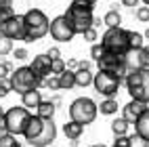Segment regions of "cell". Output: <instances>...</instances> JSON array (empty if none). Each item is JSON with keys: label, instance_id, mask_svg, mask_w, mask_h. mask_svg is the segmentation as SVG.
Segmentation results:
<instances>
[{"label": "cell", "instance_id": "obj_1", "mask_svg": "<svg viewBox=\"0 0 149 147\" xmlns=\"http://www.w3.org/2000/svg\"><path fill=\"white\" fill-rule=\"evenodd\" d=\"M23 137L32 147H48L57 139V126L53 122V118H40L36 114L29 118V124Z\"/></svg>", "mask_w": 149, "mask_h": 147}, {"label": "cell", "instance_id": "obj_2", "mask_svg": "<svg viewBox=\"0 0 149 147\" xmlns=\"http://www.w3.org/2000/svg\"><path fill=\"white\" fill-rule=\"evenodd\" d=\"M65 17L72 21L76 34H84L86 27L95 25V17H93V2L88 0H72V4L67 6Z\"/></svg>", "mask_w": 149, "mask_h": 147}, {"label": "cell", "instance_id": "obj_3", "mask_svg": "<svg viewBox=\"0 0 149 147\" xmlns=\"http://www.w3.org/2000/svg\"><path fill=\"white\" fill-rule=\"evenodd\" d=\"M124 82L130 99L149 103V67H139V70L128 72Z\"/></svg>", "mask_w": 149, "mask_h": 147}, {"label": "cell", "instance_id": "obj_4", "mask_svg": "<svg viewBox=\"0 0 149 147\" xmlns=\"http://www.w3.org/2000/svg\"><path fill=\"white\" fill-rule=\"evenodd\" d=\"M101 44L105 48V53L124 57L128 51H130V36H128V29H124L122 25L107 27V32L101 38Z\"/></svg>", "mask_w": 149, "mask_h": 147}, {"label": "cell", "instance_id": "obj_5", "mask_svg": "<svg viewBox=\"0 0 149 147\" xmlns=\"http://www.w3.org/2000/svg\"><path fill=\"white\" fill-rule=\"evenodd\" d=\"M8 82H11V91H15L17 95H23L32 88H40L44 80L40 76H36L29 65H25V67H17V72H11Z\"/></svg>", "mask_w": 149, "mask_h": 147}, {"label": "cell", "instance_id": "obj_6", "mask_svg": "<svg viewBox=\"0 0 149 147\" xmlns=\"http://www.w3.org/2000/svg\"><path fill=\"white\" fill-rule=\"evenodd\" d=\"M23 21H25V29H27V40L25 42H34V40L44 38L48 34V27H51L48 17L40 11V8H29V11L23 15Z\"/></svg>", "mask_w": 149, "mask_h": 147}, {"label": "cell", "instance_id": "obj_7", "mask_svg": "<svg viewBox=\"0 0 149 147\" xmlns=\"http://www.w3.org/2000/svg\"><path fill=\"white\" fill-rule=\"evenodd\" d=\"M99 114V105L88 99V97H78L76 101H72V105H69V118L80 124H93L95 118Z\"/></svg>", "mask_w": 149, "mask_h": 147}, {"label": "cell", "instance_id": "obj_8", "mask_svg": "<svg viewBox=\"0 0 149 147\" xmlns=\"http://www.w3.org/2000/svg\"><path fill=\"white\" fill-rule=\"evenodd\" d=\"M29 118H32V114H29L27 107H11L8 111H4V122H6L4 130L15 137L23 134L29 124Z\"/></svg>", "mask_w": 149, "mask_h": 147}, {"label": "cell", "instance_id": "obj_9", "mask_svg": "<svg viewBox=\"0 0 149 147\" xmlns=\"http://www.w3.org/2000/svg\"><path fill=\"white\" fill-rule=\"evenodd\" d=\"M122 80L124 78H120L118 74L99 70L93 78V86H95V91L99 95H103V97H116L118 91H120V86H122Z\"/></svg>", "mask_w": 149, "mask_h": 147}, {"label": "cell", "instance_id": "obj_10", "mask_svg": "<svg viewBox=\"0 0 149 147\" xmlns=\"http://www.w3.org/2000/svg\"><path fill=\"white\" fill-rule=\"evenodd\" d=\"M0 32L4 36H8L11 40H27V29H25V21L23 15H11L8 19H4L0 23Z\"/></svg>", "mask_w": 149, "mask_h": 147}, {"label": "cell", "instance_id": "obj_11", "mask_svg": "<svg viewBox=\"0 0 149 147\" xmlns=\"http://www.w3.org/2000/svg\"><path fill=\"white\" fill-rule=\"evenodd\" d=\"M48 32H51L53 40L57 42H69L72 38L76 36V29L72 25V21L65 17V15H59L51 21V27H48Z\"/></svg>", "mask_w": 149, "mask_h": 147}, {"label": "cell", "instance_id": "obj_12", "mask_svg": "<svg viewBox=\"0 0 149 147\" xmlns=\"http://www.w3.org/2000/svg\"><path fill=\"white\" fill-rule=\"evenodd\" d=\"M97 67L103 72H111L118 74L120 78H126L128 70H126V63H124V57L120 55H111V53H103V57L97 59Z\"/></svg>", "mask_w": 149, "mask_h": 147}, {"label": "cell", "instance_id": "obj_13", "mask_svg": "<svg viewBox=\"0 0 149 147\" xmlns=\"http://www.w3.org/2000/svg\"><path fill=\"white\" fill-rule=\"evenodd\" d=\"M124 63H126L128 72L139 70V67H149V46L130 48V51L124 55Z\"/></svg>", "mask_w": 149, "mask_h": 147}, {"label": "cell", "instance_id": "obj_14", "mask_svg": "<svg viewBox=\"0 0 149 147\" xmlns=\"http://www.w3.org/2000/svg\"><path fill=\"white\" fill-rule=\"evenodd\" d=\"M145 109H147V103L136 101V99H130V103H126V105L122 107V118H124L126 122L134 124V122H136V118L141 116Z\"/></svg>", "mask_w": 149, "mask_h": 147}, {"label": "cell", "instance_id": "obj_15", "mask_svg": "<svg viewBox=\"0 0 149 147\" xmlns=\"http://www.w3.org/2000/svg\"><path fill=\"white\" fill-rule=\"evenodd\" d=\"M51 63H53V59L48 57V55H36L29 67L34 70L36 76H40L42 80H44L46 76H51V74H53V72H51Z\"/></svg>", "mask_w": 149, "mask_h": 147}, {"label": "cell", "instance_id": "obj_16", "mask_svg": "<svg viewBox=\"0 0 149 147\" xmlns=\"http://www.w3.org/2000/svg\"><path fill=\"white\" fill-rule=\"evenodd\" d=\"M134 132L139 137H143L145 141H149V105H147V109L136 118V122H134Z\"/></svg>", "mask_w": 149, "mask_h": 147}, {"label": "cell", "instance_id": "obj_17", "mask_svg": "<svg viewBox=\"0 0 149 147\" xmlns=\"http://www.w3.org/2000/svg\"><path fill=\"white\" fill-rule=\"evenodd\" d=\"M63 132H65V137L69 141H78L84 132V124L76 122V120H69L67 124H63Z\"/></svg>", "mask_w": 149, "mask_h": 147}, {"label": "cell", "instance_id": "obj_18", "mask_svg": "<svg viewBox=\"0 0 149 147\" xmlns=\"http://www.w3.org/2000/svg\"><path fill=\"white\" fill-rule=\"evenodd\" d=\"M21 101H23V107H27V109H36L38 105H40L42 101V95L38 88H32V91H27L21 95Z\"/></svg>", "mask_w": 149, "mask_h": 147}, {"label": "cell", "instance_id": "obj_19", "mask_svg": "<svg viewBox=\"0 0 149 147\" xmlns=\"http://www.w3.org/2000/svg\"><path fill=\"white\" fill-rule=\"evenodd\" d=\"M57 78H59V88H61V91H69V88L76 86V74L69 70V67H65Z\"/></svg>", "mask_w": 149, "mask_h": 147}, {"label": "cell", "instance_id": "obj_20", "mask_svg": "<svg viewBox=\"0 0 149 147\" xmlns=\"http://www.w3.org/2000/svg\"><path fill=\"white\" fill-rule=\"evenodd\" d=\"M74 74H76V86H82L84 88L88 84H93L95 74H91V67H78Z\"/></svg>", "mask_w": 149, "mask_h": 147}, {"label": "cell", "instance_id": "obj_21", "mask_svg": "<svg viewBox=\"0 0 149 147\" xmlns=\"http://www.w3.org/2000/svg\"><path fill=\"white\" fill-rule=\"evenodd\" d=\"M99 111H101L103 116H113V114H118V101L113 99V97H105V101L99 105Z\"/></svg>", "mask_w": 149, "mask_h": 147}, {"label": "cell", "instance_id": "obj_22", "mask_svg": "<svg viewBox=\"0 0 149 147\" xmlns=\"http://www.w3.org/2000/svg\"><path fill=\"white\" fill-rule=\"evenodd\" d=\"M36 114L40 118H53L55 116V101H40V105L36 107Z\"/></svg>", "mask_w": 149, "mask_h": 147}, {"label": "cell", "instance_id": "obj_23", "mask_svg": "<svg viewBox=\"0 0 149 147\" xmlns=\"http://www.w3.org/2000/svg\"><path fill=\"white\" fill-rule=\"evenodd\" d=\"M103 23L107 27H118V25H122V15L118 13V11H109L105 17H103Z\"/></svg>", "mask_w": 149, "mask_h": 147}, {"label": "cell", "instance_id": "obj_24", "mask_svg": "<svg viewBox=\"0 0 149 147\" xmlns=\"http://www.w3.org/2000/svg\"><path fill=\"white\" fill-rule=\"evenodd\" d=\"M128 126H130V122H126L124 118H118V120L111 122V132L118 137V134H126L128 132Z\"/></svg>", "mask_w": 149, "mask_h": 147}, {"label": "cell", "instance_id": "obj_25", "mask_svg": "<svg viewBox=\"0 0 149 147\" xmlns=\"http://www.w3.org/2000/svg\"><path fill=\"white\" fill-rule=\"evenodd\" d=\"M0 147H21V143L17 141V137L11 132H2L0 134Z\"/></svg>", "mask_w": 149, "mask_h": 147}, {"label": "cell", "instance_id": "obj_26", "mask_svg": "<svg viewBox=\"0 0 149 147\" xmlns=\"http://www.w3.org/2000/svg\"><path fill=\"white\" fill-rule=\"evenodd\" d=\"M8 53H13V40L0 32V57H2V55H8Z\"/></svg>", "mask_w": 149, "mask_h": 147}, {"label": "cell", "instance_id": "obj_27", "mask_svg": "<svg viewBox=\"0 0 149 147\" xmlns=\"http://www.w3.org/2000/svg\"><path fill=\"white\" fill-rule=\"evenodd\" d=\"M128 36H130V48H141L143 46V34L128 29Z\"/></svg>", "mask_w": 149, "mask_h": 147}, {"label": "cell", "instance_id": "obj_28", "mask_svg": "<svg viewBox=\"0 0 149 147\" xmlns=\"http://www.w3.org/2000/svg\"><path fill=\"white\" fill-rule=\"evenodd\" d=\"M65 61H63V59L61 57H57V59H53V63H51V72L55 74V76H59V74H61L63 70H65Z\"/></svg>", "mask_w": 149, "mask_h": 147}, {"label": "cell", "instance_id": "obj_29", "mask_svg": "<svg viewBox=\"0 0 149 147\" xmlns=\"http://www.w3.org/2000/svg\"><path fill=\"white\" fill-rule=\"evenodd\" d=\"M136 19L139 21H143V23H149V6H139L136 8Z\"/></svg>", "mask_w": 149, "mask_h": 147}, {"label": "cell", "instance_id": "obj_30", "mask_svg": "<svg viewBox=\"0 0 149 147\" xmlns=\"http://www.w3.org/2000/svg\"><path fill=\"white\" fill-rule=\"evenodd\" d=\"M130 147H149V141H145L143 137H139L136 132L130 137Z\"/></svg>", "mask_w": 149, "mask_h": 147}, {"label": "cell", "instance_id": "obj_31", "mask_svg": "<svg viewBox=\"0 0 149 147\" xmlns=\"http://www.w3.org/2000/svg\"><path fill=\"white\" fill-rule=\"evenodd\" d=\"M42 86H46V88H51V91H59V78H44V82H42Z\"/></svg>", "mask_w": 149, "mask_h": 147}, {"label": "cell", "instance_id": "obj_32", "mask_svg": "<svg viewBox=\"0 0 149 147\" xmlns=\"http://www.w3.org/2000/svg\"><path fill=\"white\" fill-rule=\"evenodd\" d=\"M113 145L116 147H130V137H128V134H118Z\"/></svg>", "mask_w": 149, "mask_h": 147}, {"label": "cell", "instance_id": "obj_33", "mask_svg": "<svg viewBox=\"0 0 149 147\" xmlns=\"http://www.w3.org/2000/svg\"><path fill=\"white\" fill-rule=\"evenodd\" d=\"M103 53H105L103 44H93V46H91V57L95 59V61H97L99 57H103Z\"/></svg>", "mask_w": 149, "mask_h": 147}, {"label": "cell", "instance_id": "obj_34", "mask_svg": "<svg viewBox=\"0 0 149 147\" xmlns=\"http://www.w3.org/2000/svg\"><path fill=\"white\" fill-rule=\"evenodd\" d=\"M82 36H84V40H88V42H95V40H97V29H95V25L86 27Z\"/></svg>", "mask_w": 149, "mask_h": 147}, {"label": "cell", "instance_id": "obj_35", "mask_svg": "<svg viewBox=\"0 0 149 147\" xmlns=\"http://www.w3.org/2000/svg\"><path fill=\"white\" fill-rule=\"evenodd\" d=\"M11 76V63H0V80H6Z\"/></svg>", "mask_w": 149, "mask_h": 147}, {"label": "cell", "instance_id": "obj_36", "mask_svg": "<svg viewBox=\"0 0 149 147\" xmlns=\"http://www.w3.org/2000/svg\"><path fill=\"white\" fill-rule=\"evenodd\" d=\"M8 93H11V82H8V78L6 80H0V97H6Z\"/></svg>", "mask_w": 149, "mask_h": 147}, {"label": "cell", "instance_id": "obj_37", "mask_svg": "<svg viewBox=\"0 0 149 147\" xmlns=\"http://www.w3.org/2000/svg\"><path fill=\"white\" fill-rule=\"evenodd\" d=\"M13 55H15L17 59H21V61H23V59H27V57H29L27 48H15V51H13Z\"/></svg>", "mask_w": 149, "mask_h": 147}, {"label": "cell", "instance_id": "obj_38", "mask_svg": "<svg viewBox=\"0 0 149 147\" xmlns=\"http://www.w3.org/2000/svg\"><path fill=\"white\" fill-rule=\"evenodd\" d=\"M13 8V0H0V11H8Z\"/></svg>", "mask_w": 149, "mask_h": 147}, {"label": "cell", "instance_id": "obj_39", "mask_svg": "<svg viewBox=\"0 0 149 147\" xmlns=\"http://www.w3.org/2000/svg\"><path fill=\"white\" fill-rule=\"evenodd\" d=\"M11 15H13V8H8V11H0V23H2L4 19H8Z\"/></svg>", "mask_w": 149, "mask_h": 147}, {"label": "cell", "instance_id": "obj_40", "mask_svg": "<svg viewBox=\"0 0 149 147\" xmlns=\"http://www.w3.org/2000/svg\"><path fill=\"white\" fill-rule=\"evenodd\" d=\"M46 55H48V57H51V59H57V57H59V55H61V53H59V48H57V46H53V48H51V51H48Z\"/></svg>", "mask_w": 149, "mask_h": 147}, {"label": "cell", "instance_id": "obj_41", "mask_svg": "<svg viewBox=\"0 0 149 147\" xmlns=\"http://www.w3.org/2000/svg\"><path fill=\"white\" fill-rule=\"evenodd\" d=\"M122 2H124V6H136L139 0H122Z\"/></svg>", "mask_w": 149, "mask_h": 147}, {"label": "cell", "instance_id": "obj_42", "mask_svg": "<svg viewBox=\"0 0 149 147\" xmlns=\"http://www.w3.org/2000/svg\"><path fill=\"white\" fill-rule=\"evenodd\" d=\"M67 67H78V61H76V59H72V61H67Z\"/></svg>", "mask_w": 149, "mask_h": 147}, {"label": "cell", "instance_id": "obj_43", "mask_svg": "<svg viewBox=\"0 0 149 147\" xmlns=\"http://www.w3.org/2000/svg\"><path fill=\"white\" fill-rule=\"evenodd\" d=\"M4 126H6V122H4V116H0V130H4Z\"/></svg>", "mask_w": 149, "mask_h": 147}, {"label": "cell", "instance_id": "obj_44", "mask_svg": "<svg viewBox=\"0 0 149 147\" xmlns=\"http://www.w3.org/2000/svg\"><path fill=\"white\" fill-rule=\"evenodd\" d=\"M143 38H147V40H149V27H147V32L143 34Z\"/></svg>", "mask_w": 149, "mask_h": 147}, {"label": "cell", "instance_id": "obj_45", "mask_svg": "<svg viewBox=\"0 0 149 147\" xmlns=\"http://www.w3.org/2000/svg\"><path fill=\"white\" fill-rule=\"evenodd\" d=\"M93 147H105V145H103V143H97V145H93Z\"/></svg>", "mask_w": 149, "mask_h": 147}, {"label": "cell", "instance_id": "obj_46", "mask_svg": "<svg viewBox=\"0 0 149 147\" xmlns=\"http://www.w3.org/2000/svg\"><path fill=\"white\" fill-rule=\"evenodd\" d=\"M141 2H143V4H147V6H149V0H141Z\"/></svg>", "mask_w": 149, "mask_h": 147}, {"label": "cell", "instance_id": "obj_47", "mask_svg": "<svg viewBox=\"0 0 149 147\" xmlns=\"http://www.w3.org/2000/svg\"><path fill=\"white\" fill-rule=\"evenodd\" d=\"M0 116H4V109H2V107H0Z\"/></svg>", "mask_w": 149, "mask_h": 147}, {"label": "cell", "instance_id": "obj_48", "mask_svg": "<svg viewBox=\"0 0 149 147\" xmlns=\"http://www.w3.org/2000/svg\"><path fill=\"white\" fill-rule=\"evenodd\" d=\"M88 2H93V4H95V2H97V0H88Z\"/></svg>", "mask_w": 149, "mask_h": 147}, {"label": "cell", "instance_id": "obj_49", "mask_svg": "<svg viewBox=\"0 0 149 147\" xmlns=\"http://www.w3.org/2000/svg\"><path fill=\"white\" fill-rule=\"evenodd\" d=\"M147 105H149V103H147Z\"/></svg>", "mask_w": 149, "mask_h": 147}, {"label": "cell", "instance_id": "obj_50", "mask_svg": "<svg viewBox=\"0 0 149 147\" xmlns=\"http://www.w3.org/2000/svg\"><path fill=\"white\" fill-rule=\"evenodd\" d=\"M113 147H116V145H113Z\"/></svg>", "mask_w": 149, "mask_h": 147}]
</instances>
